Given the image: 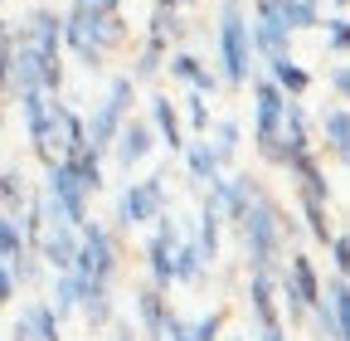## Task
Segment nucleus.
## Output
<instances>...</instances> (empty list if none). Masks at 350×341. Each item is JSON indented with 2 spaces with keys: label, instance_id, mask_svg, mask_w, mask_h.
<instances>
[{
  "label": "nucleus",
  "instance_id": "1",
  "mask_svg": "<svg viewBox=\"0 0 350 341\" xmlns=\"http://www.w3.org/2000/svg\"><path fill=\"white\" fill-rule=\"evenodd\" d=\"M278 220H282L278 200L262 190V186H253L248 210H243V220H239L234 229L243 234V259H248V268H258V273H278V268H282V229H278Z\"/></svg>",
  "mask_w": 350,
  "mask_h": 341
},
{
  "label": "nucleus",
  "instance_id": "2",
  "mask_svg": "<svg viewBox=\"0 0 350 341\" xmlns=\"http://www.w3.org/2000/svg\"><path fill=\"white\" fill-rule=\"evenodd\" d=\"M214 49H219V83L243 88L253 73V39H248V10L243 0H224L219 10V29H214Z\"/></svg>",
  "mask_w": 350,
  "mask_h": 341
},
{
  "label": "nucleus",
  "instance_id": "3",
  "mask_svg": "<svg viewBox=\"0 0 350 341\" xmlns=\"http://www.w3.org/2000/svg\"><path fill=\"white\" fill-rule=\"evenodd\" d=\"M317 297H321V273H317V264H312V253L292 249L287 264L278 268V303L287 307V322L301 327L306 317H312V303H317Z\"/></svg>",
  "mask_w": 350,
  "mask_h": 341
},
{
  "label": "nucleus",
  "instance_id": "4",
  "mask_svg": "<svg viewBox=\"0 0 350 341\" xmlns=\"http://www.w3.org/2000/svg\"><path fill=\"white\" fill-rule=\"evenodd\" d=\"M117 264H122V253H117V239L103 220H83L78 225V253H73V273L88 278V283H112L117 278Z\"/></svg>",
  "mask_w": 350,
  "mask_h": 341
},
{
  "label": "nucleus",
  "instance_id": "5",
  "mask_svg": "<svg viewBox=\"0 0 350 341\" xmlns=\"http://www.w3.org/2000/svg\"><path fill=\"white\" fill-rule=\"evenodd\" d=\"M44 215L49 220H64V225H83L88 220V190L78 186L73 166L64 156H54L49 166H44Z\"/></svg>",
  "mask_w": 350,
  "mask_h": 341
},
{
  "label": "nucleus",
  "instance_id": "6",
  "mask_svg": "<svg viewBox=\"0 0 350 341\" xmlns=\"http://www.w3.org/2000/svg\"><path fill=\"white\" fill-rule=\"evenodd\" d=\"M131 103H137V83H131L126 73H117V78L107 83L103 103L93 108V117H88V147L107 151V147H112V137H117V127L131 117Z\"/></svg>",
  "mask_w": 350,
  "mask_h": 341
},
{
  "label": "nucleus",
  "instance_id": "7",
  "mask_svg": "<svg viewBox=\"0 0 350 341\" xmlns=\"http://www.w3.org/2000/svg\"><path fill=\"white\" fill-rule=\"evenodd\" d=\"M165 210V170H151L146 181H131L122 195H117V210H112V225L117 229H142L151 225Z\"/></svg>",
  "mask_w": 350,
  "mask_h": 341
},
{
  "label": "nucleus",
  "instance_id": "8",
  "mask_svg": "<svg viewBox=\"0 0 350 341\" xmlns=\"http://www.w3.org/2000/svg\"><path fill=\"white\" fill-rule=\"evenodd\" d=\"M306 322H317V341H350V278L331 273Z\"/></svg>",
  "mask_w": 350,
  "mask_h": 341
},
{
  "label": "nucleus",
  "instance_id": "9",
  "mask_svg": "<svg viewBox=\"0 0 350 341\" xmlns=\"http://www.w3.org/2000/svg\"><path fill=\"white\" fill-rule=\"evenodd\" d=\"M282 108H287V93L278 83L253 78V151L268 166H273V142H278V127H282Z\"/></svg>",
  "mask_w": 350,
  "mask_h": 341
},
{
  "label": "nucleus",
  "instance_id": "10",
  "mask_svg": "<svg viewBox=\"0 0 350 341\" xmlns=\"http://www.w3.org/2000/svg\"><path fill=\"white\" fill-rule=\"evenodd\" d=\"M15 98H20V117H25V132H29V151L49 166L59 156V142H54V98L39 93V88H25Z\"/></svg>",
  "mask_w": 350,
  "mask_h": 341
},
{
  "label": "nucleus",
  "instance_id": "11",
  "mask_svg": "<svg viewBox=\"0 0 350 341\" xmlns=\"http://www.w3.org/2000/svg\"><path fill=\"white\" fill-rule=\"evenodd\" d=\"M180 239H185V229L180 225H175V215H165V210H161V215L151 220V239H146V273H151V283L156 288H175L170 283V259H175V249H180Z\"/></svg>",
  "mask_w": 350,
  "mask_h": 341
},
{
  "label": "nucleus",
  "instance_id": "12",
  "mask_svg": "<svg viewBox=\"0 0 350 341\" xmlns=\"http://www.w3.org/2000/svg\"><path fill=\"white\" fill-rule=\"evenodd\" d=\"M151 147H156V132H151V122L146 117H126L122 127H117V137H112V156H117V166L122 170H137L146 156H151Z\"/></svg>",
  "mask_w": 350,
  "mask_h": 341
},
{
  "label": "nucleus",
  "instance_id": "13",
  "mask_svg": "<svg viewBox=\"0 0 350 341\" xmlns=\"http://www.w3.org/2000/svg\"><path fill=\"white\" fill-rule=\"evenodd\" d=\"M73 253H78V229L64 225V220H49V215H44L39 264H44V268H54V273H64V268H73Z\"/></svg>",
  "mask_w": 350,
  "mask_h": 341
},
{
  "label": "nucleus",
  "instance_id": "14",
  "mask_svg": "<svg viewBox=\"0 0 350 341\" xmlns=\"http://www.w3.org/2000/svg\"><path fill=\"white\" fill-rule=\"evenodd\" d=\"M317 156H331L336 166L350 161V108L345 103H331L321 112V147H317Z\"/></svg>",
  "mask_w": 350,
  "mask_h": 341
},
{
  "label": "nucleus",
  "instance_id": "15",
  "mask_svg": "<svg viewBox=\"0 0 350 341\" xmlns=\"http://www.w3.org/2000/svg\"><path fill=\"white\" fill-rule=\"evenodd\" d=\"M248 312L262 327H282V312H278V273H258L248 268Z\"/></svg>",
  "mask_w": 350,
  "mask_h": 341
},
{
  "label": "nucleus",
  "instance_id": "16",
  "mask_svg": "<svg viewBox=\"0 0 350 341\" xmlns=\"http://www.w3.org/2000/svg\"><path fill=\"white\" fill-rule=\"evenodd\" d=\"M165 64H170V78L175 83H185V88H195V93H214L219 88V68L214 64H204L200 54H190V49H175V54H165Z\"/></svg>",
  "mask_w": 350,
  "mask_h": 341
},
{
  "label": "nucleus",
  "instance_id": "17",
  "mask_svg": "<svg viewBox=\"0 0 350 341\" xmlns=\"http://www.w3.org/2000/svg\"><path fill=\"white\" fill-rule=\"evenodd\" d=\"M146 108H151V117H146V122H151V132L161 137V147L185 151V142H190V137H185V122H180V103H170L165 93H156Z\"/></svg>",
  "mask_w": 350,
  "mask_h": 341
},
{
  "label": "nucleus",
  "instance_id": "18",
  "mask_svg": "<svg viewBox=\"0 0 350 341\" xmlns=\"http://www.w3.org/2000/svg\"><path fill=\"white\" fill-rule=\"evenodd\" d=\"M78 312H83V322L93 327V331H107V327L117 322V312H112V283H88V278H83V288H78Z\"/></svg>",
  "mask_w": 350,
  "mask_h": 341
},
{
  "label": "nucleus",
  "instance_id": "19",
  "mask_svg": "<svg viewBox=\"0 0 350 341\" xmlns=\"http://www.w3.org/2000/svg\"><path fill=\"white\" fill-rule=\"evenodd\" d=\"M262 64H268V73H262V78H273L287 98H306V88H312V73H306L292 54H273V59H262Z\"/></svg>",
  "mask_w": 350,
  "mask_h": 341
},
{
  "label": "nucleus",
  "instance_id": "20",
  "mask_svg": "<svg viewBox=\"0 0 350 341\" xmlns=\"http://www.w3.org/2000/svg\"><path fill=\"white\" fill-rule=\"evenodd\" d=\"M165 307H170L165 288L146 283V288L137 292V317H142V336H146V341H161V327H165Z\"/></svg>",
  "mask_w": 350,
  "mask_h": 341
},
{
  "label": "nucleus",
  "instance_id": "21",
  "mask_svg": "<svg viewBox=\"0 0 350 341\" xmlns=\"http://www.w3.org/2000/svg\"><path fill=\"white\" fill-rule=\"evenodd\" d=\"M204 253L195 249V239H180V249H175V259H170V283H180V288H200L204 283Z\"/></svg>",
  "mask_w": 350,
  "mask_h": 341
},
{
  "label": "nucleus",
  "instance_id": "22",
  "mask_svg": "<svg viewBox=\"0 0 350 341\" xmlns=\"http://www.w3.org/2000/svg\"><path fill=\"white\" fill-rule=\"evenodd\" d=\"M219 234H224V215H219V205L204 195V205H200V229H195V249L204 253V264L219 259Z\"/></svg>",
  "mask_w": 350,
  "mask_h": 341
},
{
  "label": "nucleus",
  "instance_id": "23",
  "mask_svg": "<svg viewBox=\"0 0 350 341\" xmlns=\"http://www.w3.org/2000/svg\"><path fill=\"white\" fill-rule=\"evenodd\" d=\"M321 0H278V20L287 25V34H301V29H321Z\"/></svg>",
  "mask_w": 350,
  "mask_h": 341
},
{
  "label": "nucleus",
  "instance_id": "24",
  "mask_svg": "<svg viewBox=\"0 0 350 341\" xmlns=\"http://www.w3.org/2000/svg\"><path fill=\"white\" fill-rule=\"evenodd\" d=\"M103 156H107V151H98V147H83V151L64 156V161L73 166V176H78V186H83L88 195H98V190H103Z\"/></svg>",
  "mask_w": 350,
  "mask_h": 341
},
{
  "label": "nucleus",
  "instance_id": "25",
  "mask_svg": "<svg viewBox=\"0 0 350 341\" xmlns=\"http://www.w3.org/2000/svg\"><path fill=\"white\" fill-rule=\"evenodd\" d=\"M185 166H190V176H195V186H209V181H219L224 176V166H219V156H214V147L209 142H185Z\"/></svg>",
  "mask_w": 350,
  "mask_h": 341
},
{
  "label": "nucleus",
  "instance_id": "26",
  "mask_svg": "<svg viewBox=\"0 0 350 341\" xmlns=\"http://www.w3.org/2000/svg\"><path fill=\"white\" fill-rule=\"evenodd\" d=\"M297 205H301V225H306V234H312V239L326 249V239L336 234V225H331V205H326V200H306V195H297Z\"/></svg>",
  "mask_w": 350,
  "mask_h": 341
},
{
  "label": "nucleus",
  "instance_id": "27",
  "mask_svg": "<svg viewBox=\"0 0 350 341\" xmlns=\"http://www.w3.org/2000/svg\"><path fill=\"white\" fill-rule=\"evenodd\" d=\"M25 317H29V331H34V341H64V317H59L49 303H44V297L25 307Z\"/></svg>",
  "mask_w": 350,
  "mask_h": 341
},
{
  "label": "nucleus",
  "instance_id": "28",
  "mask_svg": "<svg viewBox=\"0 0 350 341\" xmlns=\"http://www.w3.org/2000/svg\"><path fill=\"white\" fill-rule=\"evenodd\" d=\"M25 200H29L25 176H20V170H0V215H20Z\"/></svg>",
  "mask_w": 350,
  "mask_h": 341
},
{
  "label": "nucleus",
  "instance_id": "29",
  "mask_svg": "<svg viewBox=\"0 0 350 341\" xmlns=\"http://www.w3.org/2000/svg\"><path fill=\"white\" fill-rule=\"evenodd\" d=\"M321 29H326V49H331L336 59H345V54H350V20H345V10L321 15Z\"/></svg>",
  "mask_w": 350,
  "mask_h": 341
},
{
  "label": "nucleus",
  "instance_id": "30",
  "mask_svg": "<svg viewBox=\"0 0 350 341\" xmlns=\"http://www.w3.org/2000/svg\"><path fill=\"white\" fill-rule=\"evenodd\" d=\"M209 147H214L219 166H229V161H234V151H239V122H234V117L214 122V137H209Z\"/></svg>",
  "mask_w": 350,
  "mask_h": 341
},
{
  "label": "nucleus",
  "instance_id": "31",
  "mask_svg": "<svg viewBox=\"0 0 350 341\" xmlns=\"http://www.w3.org/2000/svg\"><path fill=\"white\" fill-rule=\"evenodd\" d=\"M180 122L190 127L195 137H209V108H204V93H185V103H180Z\"/></svg>",
  "mask_w": 350,
  "mask_h": 341
},
{
  "label": "nucleus",
  "instance_id": "32",
  "mask_svg": "<svg viewBox=\"0 0 350 341\" xmlns=\"http://www.w3.org/2000/svg\"><path fill=\"white\" fill-rule=\"evenodd\" d=\"M25 253V239H20V215H0V259H20Z\"/></svg>",
  "mask_w": 350,
  "mask_h": 341
},
{
  "label": "nucleus",
  "instance_id": "33",
  "mask_svg": "<svg viewBox=\"0 0 350 341\" xmlns=\"http://www.w3.org/2000/svg\"><path fill=\"white\" fill-rule=\"evenodd\" d=\"M326 249H331V273L350 278V239H345V229H336V234L326 239Z\"/></svg>",
  "mask_w": 350,
  "mask_h": 341
},
{
  "label": "nucleus",
  "instance_id": "34",
  "mask_svg": "<svg viewBox=\"0 0 350 341\" xmlns=\"http://www.w3.org/2000/svg\"><path fill=\"white\" fill-rule=\"evenodd\" d=\"M219 331H224V312H209V317L190 322V341H219Z\"/></svg>",
  "mask_w": 350,
  "mask_h": 341
},
{
  "label": "nucleus",
  "instance_id": "35",
  "mask_svg": "<svg viewBox=\"0 0 350 341\" xmlns=\"http://www.w3.org/2000/svg\"><path fill=\"white\" fill-rule=\"evenodd\" d=\"M331 98L336 103H350V68H345V59L331 68Z\"/></svg>",
  "mask_w": 350,
  "mask_h": 341
},
{
  "label": "nucleus",
  "instance_id": "36",
  "mask_svg": "<svg viewBox=\"0 0 350 341\" xmlns=\"http://www.w3.org/2000/svg\"><path fill=\"white\" fill-rule=\"evenodd\" d=\"M15 288H20V283H15V273H10V264H5V259H0V307H10V303H15Z\"/></svg>",
  "mask_w": 350,
  "mask_h": 341
},
{
  "label": "nucleus",
  "instance_id": "37",
  "mask_svg": "<svg viewBox=\"0 0 350 341\" xmlns=\"http://www.w3.org/2000/svg\"><path fill=\"white\" fill-rule=\"evenodd\" d=\"M10 341H34V331H29V317H25V307H20L15 327H10Z\"/></svg>",
  "mask_w": 350,
  "mask_h": 341
},
{
  "label": "nucleus",
  "instance_id": "38",
  "mask_svg": "<svg viewBox=\"0 0 350 341\" xmlns=\"http://www.w3.org/2000/svg\"><path fill=\"white\" fill-rule=\"evenodd\" d=\"M112 341H142V331H131V322H112Z\"/></svg>",
  "mask_w": 350,
  "mask_h": 341
},
{
  "label": "nucleus",
  "instance_id": "39",
  "mask_svg": "<svg viewBox=\"0 0 350 341\" xmlns=\"http://www.w3.org/2000/svg\"><path fill=\"white\" fill-rule=\"evenodd\" d=\"M185 5H195V0H151V10H170V15H180Z\"/></svg>",
  "mask_w": 350,
  "mask_h": 341
},
{
  "label": "nucleus",
  "instance_id": "40",
  "mask_svg": "<svg viewBox=\"0 0 350 341\" xmlns=\"http://www.w3.org/2000/svg\"><path fill=\"white\" fill-rule=\"evenodd\" d=\"M258 341H287V331H282V327H262Z\"/></svg>",
  "mask_w": 350,
  "mask_h": 341
},
{
  "label": "nucleus",
  "instance_id": "41",
  "mask_svg": "<svg viewBox=\"0 0 350 341\" xmlns=\"http://www.w3.org/2000/svg\"><path fill=\"white\" fill-rule=\"evenodd\" d=\"M5 98H10V93H5V88H0V117H5Z\"/></svg>",
  "mask_w": 350,
  "mask_h": 341
},
{
  "label": "nucleus",
  "instance_id": "42",
  "mask_svg": "<svg viewBox=\"0 0 350 341\" xmlns=\"http://www.w3.org/2000/svg\"><path fill=\"white\" fill-rule=\"evenodd\" d=\"M345 5H350V0H331V10H345Z\"/></svg>",
  "mask_w": 350,
  "mask_h": 341
},
{
  "label": "nucleus",
  "instance_id": "43",
  "mask_svg": "<svg viewBox=\"0 0 350 341\" xmlns=\"http://www.w3.org/2000/svg\"><path fill=\"white\" fill-rule=\"evenodd\" d=\"M0 29H5V20H0Z\"/></svg>",
  "mask_w": 350,
  "mask_h": 341
},
{
  "label": "nucleus",
  "instance_id": "44",
  "mask_svg": "<svg viewBox=\"0 0 350 341\" xmlns=\"http://www.w3.org/2000/svg\"><path fill=\"white\" fill-rule=\"evenodd\" d=\"M248 341H258V336H248Z\"/></svg>",
  "mask_w": 350,
  "mask_h": 341
}]
</instances>
